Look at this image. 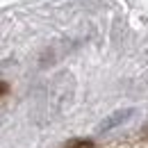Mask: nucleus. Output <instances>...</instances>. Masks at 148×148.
Wrapping results in <instances>:
<instances>
[{"mask_svg":"<svg viewBox=\"0 0 148 148\" xmlns=\"http://www.w3.org/2000/svg\"><path fill=\"white\" fill-rule=\"evenodd\" d=\"M7 91V84H5V82H0V93H5Z\"/></svg>","mask_w":148,"mask_h":148,"instance_id":"2","label":"nucleus"},{"mask_svg":"<svg viewBox=\"0 0 148 148\" xmlns=\"http://www.w3.org/2000/svg\"><path fill=\"white\" fill-rule=\"evenodd\" d=\"M66 148H93L91 141H71Z\"/></svg>","mask_w":148,"mask_h":148,"instance_id":"1","label":"nucleus"}]
</instances>
